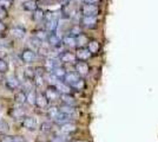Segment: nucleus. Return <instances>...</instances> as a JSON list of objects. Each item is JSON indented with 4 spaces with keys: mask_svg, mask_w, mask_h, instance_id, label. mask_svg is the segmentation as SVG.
Instances as JSON below:
<instances>
[{
    "mask_svg": "<svg viewBox=\"0 0 158 142\" xmlns=\"http://www.w3.org/2000/svg\"><path fill=\"white\" fill-rule=\"evenodd\" d=\"M76 142H87V141H83V140H78V141H76Z\"/></svg>",
    "mask_w": 158,
    "mask_h": 142,
    "instance_id": "obj_48",
    "label": "nucleus"
},
{
    "mask_svg": "<svg viewBox=\"0 0 158 142\" xmlns=\"http://www.w3.org/2000/svg\"><path fill=\"white\" fill-rule=\"evenodd\" d=\"M60 100L63 101V103H64L65 105H70V107H74V105H76V100H74V97L71 96L70 94L60 95Z\"/></svg>",
    "mask_w": 158,
    "mask_h": 142,
    "instance_id": "obj_20",
    "label": "nucleus"
},
{
    "mask_svg": "<svg viewBox=\"0 0 158 142\" xmlns=\"http://www.w3.org/2000/svg\"><path fill=\"white\" fill-rule=\"evenodd\" d=\"M51 128H52V126H51L50 122H44V123H41V126H40V131H41V133H50V131H51Z\"/></svg>",
    "mask_w": 158,
    "mask_h": 142,
    "instance_id": "obj_33",
    "label": "nucleus"
},
{
    "mask_svg": "<svg viewBox=\"0 0 158 142\" xmlns=\"http://www.w3.org/2000/svg\"><path fill=\"white\" fill-rule=\"evenodd\" d=\"M35 38H38L40 41H44L47 39V37H48V33H47L46 31H43V30H39V31H37L35 32V36H34Z\"/></svg>",
    "mask_w": 158,
    "mask_h": 142,
    "instance_id": "obj_32",
    "label": "nucleus"
},
{
    "mask_svg": "<svg viewBox=\"0 0 158 142\" xmlns=\"http://www.w3.org/2000/svg\"><path fill=\"white\" fill-rule=\"evenodd\" d=\"M86 44H89V41H87L86 36H84V34H79V36L76 37V45L79 46V49H80V47H84Z\"/></svg>",
    "mask_w": 158,
    "mask_h": 142,
    "instance_id": "obj_23",
    "label": "nucleus"
},
{
    "mask_svg": "<svg viewBox=\"0 0 158 142\" xmlns=\"http://www.w3.org/2000/svg\"><path fill=\"white\" fill-rule=\"evenodd\" d=\"M45 96H46V98L48 100V102L51 101H57L58 98L60 97V94L58 93V90L56 89V87H53V85H48L45 90Z\"/></svg>",
    "mask_w": 158,
    "mask_h": 142,
    "instance_id": "obj_6",
    "label": "nucleus"
},
{
    "mask_svg": "<svg viewBox=\"0 0 158 142\" xmlns=\"http://www.w3.org/2000/svg\"><path fill=\"white\" fill-rule=\"evenodd\" d=\"M58 23H59V15H58V13H50L48 15H46V30L50 31L51 33L57 30Z\"/></svg>",
    "mask_w": 158,
    "mask_h": 142,
    "instance_id": "obj_1",
    "label": "nucleus"
},
{
    "mask_svg": "<svg viewBox=\"0 0 158 142\" xmlns=\"http://www.w3.org/2000/svg\"><path fill=\"white\" fill-rule=\"evenodd\" d=\"M79 80H80V78H79V76L76 74V72H66L63 82H64L65 84H67L70 88H73V87H74V84H76Z\"/></svg>",
    "mask_w": 158,
    "mask_h": 142,
    "instance_id": "obj_8",
    "label": "nucleus"
},
{
    "mask_svg": "<svg viewBox=\"0 0 158 142\" xmlns=\"http://www.w3.org/2000/svg\"><path fill=\"white\" fill-rule=\"evenodd\" d=\"M46 80H47V82L50 83V85H53V87H54V85H56V84L59 82V80H57V78H56V77H54L51 72L46 76Z\"/></svg>",
    "mask_w": 158,
    "mask_h": 142,
    "instance_id": "obj_36",
    "label": "nucleus"
},
{
    "mask_svg": "<svg viewBox=\"0 0 158 142\" xmlns=\"http://www.w3.org/2000/svg\"><path fill=\"white\" fill-rule=\"evenodd\" d=\"M46 41H47V44H48L50 46H53V47H58V46H60V44H61L60 37L58 34L54 33V32L48 33V37H47Z\"/></svg>",
    "mask_w": 158,
    "mask_h": 142,
    "instance_id": "obj_11",
    "label": "nucleus"
},
{
    "mask_svg": "<svg viewBox=\"0 0 158 142\" xmlns=\"http://www.w3.org/2000/svg\"><path fill=\"white\" fill-rule=\"evenodd\" d=\"M90 56H91L90 51L87 49H85V47H80V49H78V51L76 52V58H78L79 61H83V62L89 59Z\"/></svg>",
    "mask_w": 158,
    "mask_h": 142,
    "instance_id": "obj_14",
    "label": "nucleus"
},
{
    "mask_svg": "<svg viewBox=\"0 0 158 142\" xmlns=\"http://www.w3.org/2000/svg\"><path fill=\"white\" fill-rule=\"evenodd\" d=\"M8 129H10L8 123H7L6 121H4V120H1V121H0V134H1V135H7Z\"/></svg>",
    "mask_w": 158,
    "mask_h": 142,
    "instance_id": "obj_31",
    "label": "nucleus"
},
{
    "mask_svg": "<svg viewBox=\"0 0 158 142\" xmlns=\"http://www.w3.org/2000/svg\"><path fill=\"white\" fill-rule=\"evenodd\" d=\"M64 44H65L66 46H70V47H73L76 46V37H72V36H66L65 38H64Z\"/></svg>",
    "mask_w": 158,
    "mask_h": 142,
    "instance_id": "obj_29",
    "label": "nucleus"
},
{
    "mask_svg": "<svg viewBox=\"0 0 158 142\" xmlns=\"http://www.w3.org/2000/svg\"><path fill=\"white\" fill-rule=\"evenodd\" d=\"M54 87H56V89L58 90V93H59L60 95H67L71 93V88H70L67 84H65L63 81H59Z\"/></svg>",
    "mask_w": 158,
    "mask_h": 142,
    "instance_id": "obj_15",
    "label": "nucleus"
},
{
    "mask_svg": "<svg viewBox=\"0 0 158 142\" xmlns=\"http://www.w3.org/2000/svg\"><path fill=\"white\" fill-rule=\"evenodd\" d=\"M24 77L26 81H33L35 77V70L33 68H26L24 70Z\"/></svg>",
    "mask_w": 158,
    "mask_h": 142,
    "instance_id": "obj_24",
    "label": "nucleus"
},
{
    "mask_svg": "<svg viewBox=\"0 0 158 142\" xmlns=\"http://www.w3.org/2000/svg\"><path fill=\"white\" fill-rule=\"evenodd\" d=\"M23 7L26 11H30V12H34L35 10H38V5H37V1L35 0H26L23 4Z\"/></svg>",
    "mask_w": 158,
    "mask_h": 142,
    "instance_id": "obj_22",
    "label": "nucleus"
},
{
    "mask_svg": "<svg viewBox=\"0 0 158 142\" xmlns=\"http://www.w3.org/2000/svg\"><path fill=\"white\" fill-rule=\"evenodd\" d=\"M35 57H37V54L35 52L31 50V49H25L21 54H20V58H21V61L24 62V63H27V64H30V63H33V62L35 61Z\"/></svg>",
    "mask_w": 158,
    "mask_h": 142,
    "instance_id": "obj_4",
    "label": "nucleus"
},
{
    "mask_svg": "<svg viewBox=\"0 0 158 142\" xmlns=\"http://www.w3.org/2000/svg\"><path fill=\"white\" fill-rule=\"evenodd\" d=\"M35 97H37V93L35 91H27L26 93V102L31 105H35Z\"/></svg>",
    "mask_w": 158,
    "mask_h": 142,
    "instance_id": "obj_26",
    "label": "nucleus"
},
{
    "mask_svg": "<svg viewBox=\"0 0 158 142\" xmlns=\"http://www.w3.org/2000/svg\"><path fill=\"white\" fill-rule=\"evenodd\" d=\"M76 74L78 76H86L89 74V64L83 61L77 62L76 63Z\"/></svg>",
    "mask_w": 158,
    "mask_h": 142,
    "instance_id": "obj_9",
    "label": "nucleus"
},
{
    "mask_svg": "<svg viewBox=\"0 0 158 142\" xmlns=\"http://www.w3.org/2000/svg\"><path fill=\"white\" fill-rule=\"evenodd\" d=\"M99 43L96 41H92L89 43V46H87V50L90 51V54H97L99 51Z\"/></svg>",
    "mask_w": 158,
    "mask_h": 142,
    "instance_id": "obj_27",
    "label": "nucleus"
},
{
    "mask_svg": "<svg viewBox=\"0 0 158 142\" xmlns=\"http://www.w3.org/2000/svg\"><path fill=\"white\" fill-rule=\"evenodd\" d=\"M73 88L77 89V90H81V89L84 88V81L80 78V80H79V81L77 82L76 84H74V87H73Z\"/></svg>",
    "mask_w": 158,
    "mask_h": 142,
    "instance_id": "obj_42",
    "label": "nucleus"
},
{
    "mask_svg": "<svg viewBox=\"0 0 158 142\" xmlns=\"http://www.w3.org/2000/svg\"><path fill=\"white\" fill-rule=\"evenodd\" d=\"M7 18V10L0 6V20H4Z\"/></svg>",
    "mask_w": 158,
    "mask_h": 142,
    "instance_id": "obj_40",
    "label": "nucleus"
},
{
    "mask_svg": "<svg viewBox=\"0 0 158 142\" xmlns=\"http://www.w3.org/2000/svg\"><path fill=\"white\" fill-rule=\"evenodd\" d=\"M7 70H8L7 62L2 58H0V74H5V72H7Z\"/></svg>",
    "mask_w": 158,
    "mask_h": 142,
    "instance_id": "obj_34",
    "label": "nucleus"
},
{
    "mask_svg": "<svg viewBox=\"0 0 158 142\" xmlns=\"http://www.w3.org/2000/svg\"><path fill=\"white\" fill-rule=\"evenodd\" d=\"M6 87L8 90L14 91V90H17V89H19L20 87H21V83H20V81L15 77V76H11L10 78H7Z\"/></svg>",
    "mask_w": 158,
    "mask_h": 142,
    "instance_id": "obj_10",
    "label": "nucleus"
},
{
    "mask_svg": "<svg viewBox=\"0 0 158 142\" xmlns=\"http://www.w3.org/2000/svg\"><path fill=\"white\" fill-rule=\"evenodd\" d=\"M59 111L61 114L67 116L69 118H72L73 116L76 115V109H74V107H70V105H65V104H63L60 107Z\"/></svg>",
    "mask_w": 158,
    "mask_h": 142,
    "instance_id": "obj_13",
    "label": "nucleus"
},
{
    "mask_svg": "<svg viewBox=\"0 0 158 142\" xmlns=\"http://www.w3.org/2000/svg\"><path fill=\"white\" fill-rule=\"evenodd\" d=\"M51 74L57 78V80H59V81H63L64 80V77H65V75H66V71H65V69L63 68V67H57V68H54L51 71Z\"/></svg>",
    "mask_w": 158,
    "mask_h": 142,
    "instance_id": "obj_17",
    "label": "nucleus"
},
{
    "mask_svg": "<svg viewBox=\"0 0 158 142\" xmlns=\"http://www.w3.org/2000/svg\"><path fill=\"white\" fill-rule=\"evenodd\" d=\"M13 142H26L25 137L21 135H15L13 136Z\"/></svg>",
    "mask_w": 158,
    "mask_h": 142,
    "instance_id": "obj_44",
    "label": "nucleus"
},
{
    "mask_svg": "<svg viewBox=\"0 0 158 142\" xmlns=\"http://www.w3.org/2000/svg\"><path fill=\"white\" fill-rule=\"evenodd\" d=\"M51 142H67V140H66L65 136H53L52 139H51Z\"/></svg>",
    "mask_w": 158,
    "mask_h": 142,
    "instance_id": "obj_38",
    "label": "nucleus"
},
{
    "mask_svg": "<svg viewBox=\"0 0 158 142\" xmlns=\"http://www.w3.org/2000/svg\"><path fill=\"white\" fill-rule=\"evenodd\" d=\"M70 1H71V0H61L63 4H67V2H70Z\"/></svg>",
    "mask_w": 158,
    "mask_h": 142,
    "instance_id": "obj_47",
    "label": "nucleus"
},
{
    "mask_svg": "<svg viewBox=\"0 0 158 142\" xmlns=\"http://www.w3.org/2000/svg\"><path fill=\"white\" fill-rule=\"evenodd\" d=\"M99 12L98 6L96 5H90V4H85L81 7V13L84 14V17H97Z\"/></svg>",
    "mask_w": 158,
    "mask_h": 142,
    "instance_id": "obj_3",
    "label": "nucleus"
},
{
    "mask_svg": "<svg viewBox=\"0 0 158 142\" xmlns=\"http://www.w3.org/2000/svg\"><path fill=\"white\" fill-rule=\"evenodd\" d=\"M99 0H84V2L85 4H90V5H94V4H97Z\"/></svg>",
    "mask_w": 158,
    "mask_h": 142,
    "instance_id": "obj_46",
    "label": "nucleus"
},
{
    "mask_svg": "<svg viewBox=\"0 0 158 142\" xmlns=\"http://www.w3.org/2000/svg\"><path fill=\"white\" fill-rule=\"evenodd\" d=\"M0 6L7 10L8 7L11 6V1H10V0H0Z\"/></svg>",
    "mask_w": 158,
    "mask_h": 142,
    "instance_id": "obj_43",
    "label": "nucleus"
},
{
    "mask_svg": "<svg viewBox=\"0 0 158 142\" xmlns=\"http://www.w3.org/2000/svg\"><path fill=\"white\" fill-rule=\"evenodd\" d=\"M70 36H72V37H77L79 34H81V28L78 26V25H74V26L70 30Z\"/></svg>",
    "mask_w": 158,
    "mask_h": 142,
    "instance_id": "obj_35",
    "label": "nucleus"
},
{
    "mask_svg": "<svg viewBox=\"0 0 158 142\" xmlns=\"http://www.w3.org/2000/svg\"><path fill=\"white\" fill-rule=\"evenodd\" d=\"M81 23L84 24V26L92 28L97 25V17H83Z\"/></svg>",
    "mask_w": 158,
    "mask_h": 142,
    "instance_id": "obj_19",
    "label": "nucleus"
},
{
    "mask_svg": "<svg viewBox=\"0 0 158 142\" xmlns=\"http://www.w3.org/2000/svg\"><path fill=\"white\" fill-rule=\"evenodd\" d=\"M30 43H31V45H32L34 49H39L41 46V41L38 39V38H35V37H32L31 39H30Z\"/></svg>",
    "mask_w": 158,
    "mask_h": 142,
    "instance_id": "obj_37",
    "label": "nucleus"
},
{
    "mask_svg": "<svg viewBox=\"0 0 158 142\" xmlns=\"http://www.w3.org/2000/svg\"><path fill=\"white\" fill-rule=\"evenodd\" d=\"M59 113H60L59 108H57V107H51V108L47 109V117H48L50 120L54 121V120H56V117L58 116Z\"/></svg>",
    "mask_w": 158,
    "mask_h": 142,
    "instance_id": "obj_25",
    "label": "nucleus"
},
{
    "mask_svg": "<svg viewBox=\"0 0 158 142\" xmlns=\"http://www.w3.org/2000/svg\"><path fill=\"white\" fill-rule=\"evenodd\" d=\"M44 18H45V14L43 12V10L38 8V10H35V11L33 12V19L35 21H41Z\"/></svg>",
    "mask_w": 158,
    "mask_h": 142,
    "instance_id": "obj_30",
    "label": "nucleus"
},
{
    "mask_svg": "<svg viewBox=\"0 0 158 142\" xmlns=\"http://www.w3.org/2000/svg\"><path fill=\"white\" fill-rule=\"evenodd\" d=\"M0 110H1V102H0Z\"/></svg>",
    "mask_w": 158,
    "mask_h": 142,
    "instance_id": "obj_49",
    "label": "nucleus"
},
{
    "mask_svg": "<svg viewBox=\"0 0 158 142\" xmlns=\"http://www.w3.org/2000/svg\"><path fill=\"white\" fill-rule=\"evenodd\" d=\"M0 142H13V136L2 135L1 137H0Z\"/></svg>",
    "mask_w": 158,
    "mask_h": 142,
    "instance_id": "obj_41",
    "label": "nucleus"
},
{
    "mask_svg": "<svg viewBox=\"0 0 158 142\" xmlns=\"http://www.w3.org/2000/svg\"><path fill=\"white\" fill-rule=\"evenodd\" d=\"M57 67H59V64H58V61H57V59L51 58V59H47L46 61V68L50 72H51L54 68H57Z\"/></svg>",
    "mask_w": 158,
    "mask_h": 142,
    "instance_id": "obj_28",
    "label": "nucleus"
},
{
    "mask_svg": "<svg viewBox=\"0 0 158 142\" xmlns=\"http://www.w3.org/2000/svg\"><path fill=\"white\" fill-rule=\"evenodd\" d=\"M60 130L64 134H73L74 131H77V126L74 123H72V122L69 121L60 126Z\"/></svg>",
    "mask_w": 158,
    "mask_h": 142,
    "instance_id": "obj_12",
    "label": "nucleus"
},
{
    "mask_svg": "<svg viewBox=\"0 0 158 142\" xmlns=\"http://www.w3.org/2000/svg\"><path fill=\"white\" fill-rule=\"evenodd\" d=\"M14 102L21 107V105H24L25 103H26V93L25 91H18L15 96H14Z\"/></svg>",
    "mask_w": 158,
    "mask_h": 142,
    "instance_id": "obj_18",
    "label": "nucleus"
},
{
    "mask_svg": "<svg viewBox=\"0 0 158 142\" xmlns=\"http://www.w3.org/2000/svg\"><path fill=\"white\" fill-rule=\"evenodd\" d=\"M21 126L30 131H34L37 129V120L32 116H25L21 122Z\"/></svg>",
    "mask_w": 158,
    "mask_h": 142,
    "instance_id": "obj_5",
    "label": "nucleus"
},
{
    "mask_svg": "<svg viewBox=\"0 0 158 142\" xmlns=\"http://www.w3.org/2000/svg\"><path fill=\"white\" fill-rule=\"evenodd\" d=\"M11 33H12V36L13 37H15V38H23L24 36H25V33H26V31H25V28L21 26H14L11 28Z\"/></svg>",
    "mask_w": 158,
    "mask_h": 142,
    "instance_id": "obj_21",
    "label": "nucleus"
},
{
    "mask_svg": "<svg viewBox=\"0 0 158 142\" xmlns=\"http://www.w3.org/2000/svg\"><path fill=\"white\" fill-rule=\"evenodd\" d=\"M39 50V52H40V54H43V56H47L48 54V52H50V50H48V47L47 46H44L43 44H41V46L38 49Z\"/></svg>",
    "mask_w": 158,
    "mask_h": 142,
    "instance_id": "obj_39",
    "label": "nucleus"
},
{
    "mask_svg": "<svg viewBox=\"0 0 158 142\" xmlns=\"http://www.w3.org/2000/svg\"><path fill=\"white\" fill-rule=\"evenodd\" d=\"M0 121H1V118H0Z\"/></svg>",
    "mask_w": 158,
    "mask_h": 142,
    "instance_id": "obj_50",
    "label": "nucleus"
},
{
    "mask_svg": "<svg viewBox=\"0 0 158 142\" xmlns=\"http://www.w3.org/2000/svg\"><path fill=\"white\" fill-rule=\"evenodd\" d=\"M5 31H6V25L0 20V33H2V32H5Z\"/></svg>",
    "mask_w": 158,
    "mask_h": 142,
    "instance_id": "obj_45",
    "label": "nucleus"
},
{
    "mask_svg": "<svg viewBox=\"0 0 158 142\" xmlns=\"http://www.w3.org/2000/svg\"><path fill=\"white\" fill-rule=\"evenodd\" d=\"M8 115L11 116L13 120H24V117L26 116V111L25 109L21 107H15V108H11L8 110Z\"/></svg>",
    "mask_w": 158,
    "mask_h": 142,
    "instance_id": "obj_2",
    "label": "nucleus"
},
{
    "mask_svg": "<svg viewBox=\"0 0 158 142\" xmlns=\"http://www.w3.org/2000/svg\"><path fill=\"white\" fill-rule=\"evenodd\" d=\"M48 100L46 98V96L44 93H37V97H35V105L39 109H46L48 107Z\"/></svg>",
    "mask_w": 158,
    "mask_h": 142,
    "instance_id": "obj_7",
    "label": "nucleus"
},
{
    "mask_svg": "<svg viewBox=\"0 0 158 142\" xmlns=\"http://www.w3.org/2000/svg\"><path fill=\"white\" fill-rule=\"evenodd\" d=\"M59 59L64 63H74L76 62V54H72V52H69V51H65L60 54Z\"/></svg>",
    "mask_w": 158,
    "mask_h": 142,
    "instance_id": "obj_16",
    "label": "nucleus"
}]
</instances>
